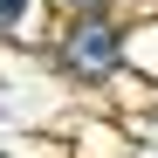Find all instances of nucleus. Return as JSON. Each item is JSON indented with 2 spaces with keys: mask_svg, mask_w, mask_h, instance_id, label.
Instances as JSON below:
<instances>
[{
  "mask_svg": "<svg viewBox=\"0 0 158 158\" xmlns=\"http://www.w3.org/2000/svg\"><path fill=\"white\" fill-rule=\"evenodd\" d=\"M62 62H69V76H83V83L110 76V69H117V28H110L103 14L76 21V28H69V41H62Z\"/></svg>",
  "mask_w": 158,
  "mask_h": 158,
  "instance_id": "1",
  "label": "nucleus"
},
{
  "mask_svg": "<svg viewBox=\"0 0 158 158\" xmlns=\"http://www.w3.org/2000/svg\"><path fill=\"white\" fill-rule=\"evenodd\" d=\"M21 7H28V0H0V28H7V21H21Z\"/></svg>",
  "mask_w": 158,
  "mask_h": 158,
  "instance_id": "2",
  "label": "nucleus"
},
{
  "mask_svg": "<svg viewBox=\"0 0 158 158\" xmlns=\"http://www.w3.org/2000/svg\"><path fill=\"white\" fill-rule=\"evenodd\" d=\"M76 7H89V0H76Z\"/></svg>",
  "mask_w": 158,
  "mask_h": 158,
  "instance_id": "3",
  "label": "nucleus"
}]
</instances>
